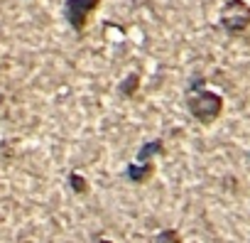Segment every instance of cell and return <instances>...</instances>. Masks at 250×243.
<instances>
[{"mask_svg": "<svg viewBox=\"0 0 250 243\" xmlns=\"http://www.w3.org/2000/svg\"><path fill=\"white\" fill-rule=\"evenodd\" d=\"M187 108L191 113V118L201 126H211L213 120L223 113V96L208 88H194L187 91Z\"/></svg>", "mask_w": 250, "mask_h": 243, "instance_id": "1", "label": "cell"}, {"mask_svg": "<svg viewBox=\"0 0 250 243\" xmlns=\"http://www.w3.org/2000/svg\"><path fill=\"white\" fill-rule=\"evenodd\" d=\"M218 22L228 35H243L250 27V5L245 0H226Z\"/></svg>", "mask_w": 250, "mask_h": 243, "instance_id": "2", "label": "cell"}, {"mask_svg": "<svg viewBox=\"0 0 250 243\" xmlns=\"http://www.w3.org/2000/svg\"><path fill=\"white\" fill-rule=\"evenodd\" d=\"M101 0H64V20L69 22V27L76 32V35H83L86 25H88V18L98 10Z\"/></svg>", "mask_w": 250, "mask_h": 243, "instance_id": "3", "label": "cell"}, {"mask_svg": "<svg viewBox=\"0 0 250 243\" xmlns=\"http://www.w3.org/2000/svg\"><path fill=\"white\" fill-rule=\"evenodd\" d=\"M155 175V162H130L128 167H125V177H128L133 184H145L150 182Z\"/></svg>", "mask_w": 250, "mask_h": 243, "instance_id": "4", "label": "cell"}, {"mask_svg": "<svg viewBox=\"0 0 250 243\" xmlns=\"http://www.w3.org/2000/svg\"><path fill=\"white\" fill-rule=\"evenodd\" d=\"M157 155H165V143L160 138L143 143V148L138 150V162H152Z\"/></svg>", "mask_w": 250, "mask_h": 243, "instance_id": "5", "label": "cell"}, {"mask_svg": "<svg viewBox=\"0 0 250 243\" xmlns=\"http://www.w3.org/2000/svg\"><path fill=\"white\" fill-rule=\"evenodd\" d=\"M138 88H140V74L138 71H130L128 76H123L118 81V93L123 98H133L138 93Z\"/></svg>", "mask_w": 250, "mask_h": 243, "instance_id": "6", "label": "cell"}, {"mask_svg": "<svg viewBox=\"0 0 250 243\" xmlns=\"http://www.w3.org/2000/svg\"><path fill=\"white\" fill-rule=\"evenodd\" d=\"M69 187H71V192H76V194H88V182H86V177L79 175V172H71V175H69Z\"/></svg>", "mask_w": 250, "mask_h": 243, "instance_id": "7", "label": "cell"}, {"mask_svg": "<svg viewBox=\"0 0 250 243\" xmlns=\"http://www.w3.org/2000/svg\"><path fill=\"white\" fill-rule=\"evenodd\" d=\"M155 243H182V236H179L177 228H162L155 236Z\"/></svg>", "mask_w": 250, "mask_h": 243, "instance_id": "8", "label": "cell"}, {"mask_svg": "<svg viewBox=\"0 0 250 243\" xmlns=\"http://www.w3.org/2000/svg\"><path fill=\"white\" fill-rule=\"evenodd\" d=\"M96 243H113V241H110V238H98Z\"/></svg>", "mask_w": 250, "mask_h": 243, "instance_id": "9", "label": "cell"}]
</instances>
